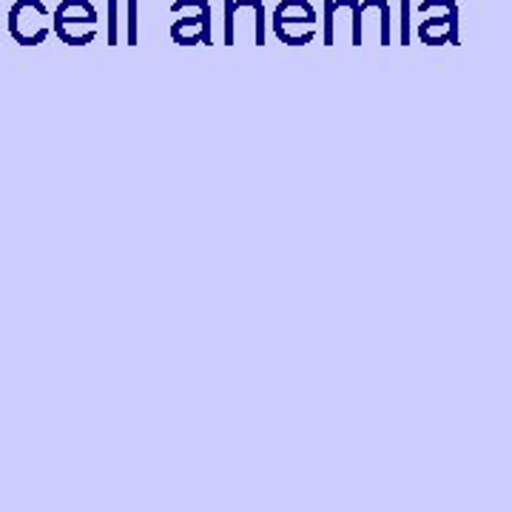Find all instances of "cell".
I'll return each instance as SVG.
<instances>
[{
	"instance_id": "6da1fadb",
	"label": "cell",
	"mask_w": 512,
	"mask_h": 512,
	"mask_svg": "<svg viewBox=\"0 0 512 512\" xmlns=\"http://www.w3.org/2000/svg\"><path fill=\"white\" fill-rule=\"evenodd\" d=\"M55 32L69 46L92 43L97 32V9L89 0H63L55 12Z\"/></svg>"
},
{
	"instance_id": "7a4b0ae2",
	"label": "cell",
	"mask_w": 512,
	"mask_h": 512,
	"mask_svg": "<svg viewBox=\"0 0 512 512\" xmlns=\"http://www.w3.org/2000/svg\"><path fill=\"white\" fill-rule=\"evenodd\" d=\"M49 9L43 0H18L9 12V32L20 46H37L49 35Z\"/></svg>"
},
{
	"instance_id": "3957f363",
	"label": "cell",
	"mask_w": 512,
	"mask_h": 512,
	"mask_svg": "<svg viewBox=\"0 0 512 512\" xmlns=\"http://www.w3.org/2000/svg\"><path fill=\"white\" fill-rule=\"evenodd\" d=\"M276 35L282 37L291 46H302L313 37V26H316V12L311 3L305 0H285L276 9Z\"/></svg>"
}]
</instances>
